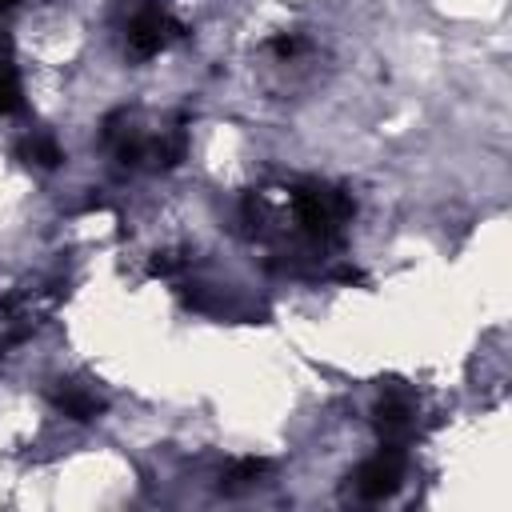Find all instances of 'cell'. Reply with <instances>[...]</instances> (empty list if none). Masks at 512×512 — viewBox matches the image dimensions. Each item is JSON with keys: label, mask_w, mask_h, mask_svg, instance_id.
<instances>
[{"label": "cell", "mask_w": 512, "mask_h": 512, "mask_svg": "<svg viewBox=\"0 0 512 512\" xmlns=\"http://www.w3.org/2000/svg\"><path fill=\"white\" fill-rule=\"evenodd\" d=\"M400 472H404V448L400 444H388L384 452H376L372 460L360 464L356 472V492L364 500H384L396 484H400Z\"/></svg>", "instance_id": "2"}, {"label": "cell", "mask_w": 512, "mask_h": 512, "mask_svg": "<svg viewBox=\"0 0 512 512\" xmlns=\"http://www.w3.org/2000/svg\"><path fill=\"white\" fill-rule=\"evenodd\" d=\"M12 4H16V0H0V8H12Z\"/></svg>", "instance_id": "10"}, {"label": "cell", "mask_w": 512, "mask_h": 512, "mask_svg": "<svg viewBox=\"0 0 512 512\" xmlns=\"http://www.w3.org/2000/svg\"><path fill=\"white\" fill-rule=\"evenodd\" d=\"M268 472V460H260V456H240L228 472H224V480L228 484H252V480H260Z\"/></svg>", "instance_id": "7"}, {"label": "cell", "mask_w": 512, "mask_h": 512, "mask_svg": "<svg viewBox=\"0 0 512 512\" xmlns=\"http://www.w3.org/2000/svg\"><path fill=\"white\" fill-rule=\"evenodd\" d=\"M24 156L36 160L40 168H56V164H60V144H56L52 136H32V140L24 144Z\"/></svg>", "instance_id": "6"}, {"label": "cell", "mask_w": 512, "mask_h": 512, "mask_svg": "<svg viewBox=\"0 0 512 512\" xmlns=\"http://www.w3.org/2000/svg\"><path fill=\"white\" fill-rule=\"evenodd\" d=\"M296 212H300V224H304L312 236L332 240V236L348 224V216H352V200H348L344 192H336V188L312 184V188L296 192Z\"/></svg>", "instance_id": "1"}, {"label": "cell", "mask_w": 512, "mask_h": 512, "mask_svg": "<svg viewBox=\"0 0 512 512\" xmlns=\"http://www.w3.org/2000/svg\"><path fill=\"white\" fill-rule=\"evenodd\" d=\"M56 408H60L64 416H72V420H92V416L100 412V396L88 392V388H80V384H64V388L56 392Z\"/></svg>", "instance_id": "5"}, {"label": "cell", "mask_w": 512, "mask_h": 512, "mask_svg": "<svg viewBox=\"0 0 512 512\" xmlns=\"http://www.w3.org/2000/svg\"><path fill=\"white\" fill-rule=\"evenodd\" d=\"M300 48H304L300 36H276V40H272V52H276V56H296Z\"/></svg>", "instance_id": "9"}, {"label": "cell", "mask_w": 512, "mask_h": 512, "mask_svg": "<svg viewBox=\"0 0 512 512\" xmlns=\"http://www.w3.org/2000/svg\"><path fill=\"white\" fill-rule=\"evenodd\" d=\"M20 104V84L8 64H0V112H12Z\"/></svg>", "instance_id": "8"}, {"label": "cell", "mask_w": 512, "mask_h": 512, "mask_svg": "<svg viewBox=\"0 0 512 512\" xmlns=\"http://www.w3.org/2000/svg\"><path fill=\"white\" fill-rule=\"evenodd\" d=\"M176 32H180V28H176L160 8H144V12L128 24V48H132L136 56H152V52H160Z\"/></svg>", "instance_id": "4"}, {"label": "cell", "mask_w": 512, "mask_h": 512, "mask_svg": "<svg viewBox=\"0 0 512 512\" xmlns=\"http://www.w3.org/2000/svg\"><path fill=\"white\" fill-rule=\"evenodd\" d=\"M376 424L388 436V444H404L416 432V400L400 388H388L376 404Z\"/></svg>", "instance_id": "3"}]
</instances>
